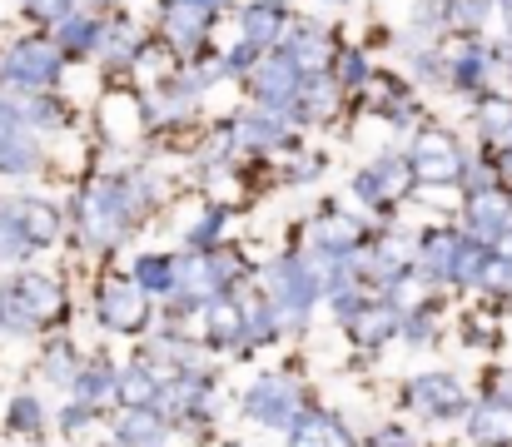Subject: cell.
Masks as SVG:
<instances>
[{
	"mask_svg": "<svg viewBox=\"0 0 512 447\" xmlns=\"http://www.w3.org/2000/svg\"><path fill=\"white\" fill-rule=\"evenodd\" d=\"M5 75L20 80V85H50L55 80V55L45 45H20L10 60H5Z\"/></svg>",
	"mask_w": 512,
	"mask_h": 447,
	"instance_id": "cell-1",
	"label": "cell"
},
{
	"mask_svg": "<svg viewBox=\"0 0 512 447\" xmlns=\"http://www.w3.org/2000/svg\"><path fill=\"white\" fill-rule=\"evenodd\" d=\"M294 85H299V75H294V60H289V55H279V60H269V65L254 70V90L264 95V105L294 100Z\"/></svg>",
	"mask_w": 512,
	"mask_h": 447,
	"instance_id": "cell-2",
	"label": "cell"
},
{
	"mask_svg": "<svg viewBox=\"0 0 512 447\" xmlns=\"http://www.w3.org/2000/svg\"><path fill=\"white\" fill-rule=\"evenodd\" d=\"M413 169L423 179H458V149L448 145L443 135H428L423 145L413 149Z\"/></svg>",
	"mask_w": 512,
	"mask_h": 447,
	"instance_id": "cell-3",
	"label": "cell"
},
{
	"mask_svg": "<svg viewBox=\"0 0 512 447\" xmlns=\"http://www.w3.org/2000/svg\"><path fill=\"white\" fill-rule=\"evenodd\" d=\"M473 229H478L483 239H503L512 229V204L498 199V194H478V199H473Z\"/></svg>",
	"mask_w": 512,
	"mask_h": 447,
	"instance_id": "cell-4",
	"label": "cell"
},
{
	"mask_svg": "<svg viewBox=\"0 0 512 447\" xmlns=\"http://www.w3.org/2000/svg\"><path fill=\"white\" fill-rule=\"evenodd\" d=\"M204 25H209V5H204V0H179V5L170 10L174 40H184V45H189V40L204 30Z\"/></svg>",
	"mask_w": 512,
	"mask_h": 447,
	"instance_id": "cell-5",
	"label": "cell"
},
{
	"mask_svg": "<svg viewBox=\"0 0 512 447\" xmlns=\"http://www.w3.org/2000/svg\"><path fill=\"white\" fill-rule=\"evenodd\" d=\"M279 25H284V15H279V5H254V10H244V40L249 45H264V40H274L279 35Z\"/></svg>",
	"mask_w": 512,
	"mask_h": 447,
	"instance_id": "cell-6",
	"label": "cell"
},
{
	"mask_svg": "<svg viewBox=\"0 0 512 447\" xmlns=\"http://www.w3.org/2000/svg\"><path fill=\"white\" fill-rule=\"evenodd\" d=\"M105 308L115 323H140V294H130V289H110Z\"/></svg>",
	"mask_w": 512,
	"mask_h": 447,
	"instance_id": "cell-7",
	"label": "cell"
},
{
	"mask_svg": "<svg viewBox=\"0 0 512 447\" xmlns=\"http://www.w3.org/2000/svg\"><path fill=\"white\" fill-rule=\"evenodd\" d=\"M448 10H453V20H458V25H483V15H488V0H453Z\"/></svg>",
	"mask_w": 512,
	"mask_h": 447,
	"instance_id": "cell-8",
	"label": "cell"
},
{
	"mask_svg": "<svg viewBox=\"0 0 512 447\" xmlns=\"http://www.w3.org/2000/svg\"><path fill=\"white\" fill-rule=\"evenodd\" d=\"M30 10H35L40 20H65V15H70V0H30Z\"/></svg>",
	"mask_w": 512,
	"mask_h": 447,
	"instance_id": "cell-9",
	"label": "cell"
},
{
	"mask_svg": "<svg viewBox=\"0 0 512 447\" xmlns=\"http://www.w3.org/2000/svg\"><path fill=\"white\" fill-rule=\"evenodd\" d=\"M503 169H508V174H512V154H508V159H503Z\"/></svg>",
	"mask_w": 512,
	"mask_h": 447,
	"instance_id": "cell-10",
	"label": "cell"
}]
</instances>
